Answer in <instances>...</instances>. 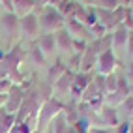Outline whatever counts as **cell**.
<instances>
[{
    "instance_id": "cell-1",
    "label": "cell",
    "mask_w": 133,
    "mask_h": 133,
    "mask_svg": "<svg viewBox=\"0 0 133 133\" xmlns=\"http://www.w3.org/2000/svg\"><path fill=\"white\" fill-rule=\"evenodd\" d=\"M23 58H24L23 49L19 45L13 47L4 56V60L0 62V79H10L11 83H13V79H17V83H19L21 75H19V71H17V68H19V64L23 62Z\"/></svg>"
},
{
    "instance_id": "cell-2",
    "label": "cell",
    "mask_w": 133,
    "mask_h": 133,
    "mask_svg": "<svg viewBox=\"0 0 133 133\" xmlns=\"http://www.w3.org/2000/svg\"><path fill=\"white\" fill-rule=\"evenodd\" d=\"M62 109H64V105H62L56 97L47 99L39 109V128H38V131H43L45 128H49V124L62 112Z\"/></svg>"
},
{
    "instance_id": "cell-3",
    "label": "cell",
    "mask_w": 133,
    "mask_h": 133,
    "mask_svg": "<svg viewBox=\"0 0 133 133\" xmlns=\"http://www.w3.org/2000/svg\"><path fill=\"white\" fill-rule=\"evenodd\" d=\"M39 21H41V26H43L45 30H49V32H58V30H62V26H64V15H62L56 8L49 6V8L43 10Z\"/></svg>"
},
{
    "instance_id": "cell-4",
    "label": "cell",
    "mask_w": 133,
    "mask_h": 133,
    "mask_svg": "<svg viewBox=\"0 0 133 133\" xmlns=\"http://www.w3.org/2000/svg\"><path fill=\"white\" fill-rule=\"evenodd\" d=\"M23 101H24V90H23V86L13 84L10 88V92H8V101L4 105V111L6 112H11V114H17V111L21 109Z\"/></svg>"
},
{
    "instance_id": "cell-5",
    "label": "cell",
    "mask_w": 133,
    "mask_h": 133,
    "mask_svg": "<svg viewBox=\"0 0 133 133\" xmlns=\"http://www.w3.org/2000/svg\"><path fill=\"white\" fill-rule=\"evenodd\" d=\"M116 68V56H114L112 49H107L97 55V69H99V75H111Z\"/></svg>"
},
{
    "instance_id": "cell-6",
    "label": "cell",
    "mask_w": 133,
    "mask_h": 133,
    "mask_svg": "<svg viewBox=\"0 0 133 133\" xmlns=\"http://www.w3.org/2000/svg\"><path fill=\"white\" fill-rule=\"evenodd\" d=\"M21 30L24 36H28L30 39L38 38V30H39V21H38V15L34 13H28L21 17Z\"/></svg>"
},
{
    "instance_id": "cell-7",
    "label": "cell",
    "mask_w": 133,
    "mask_h": 133,
    "mask_svg": "<svg viewBox=\"0 0 133 133\" xmlns=\"http://www.w3.org/2000/svg\"><path fill=\"white\" fill-rule=\"evenodd\" d=\"M0 23H2V28L10 34L11 38H15L17 34H19V30H21V19L15 13H6Z\"/></svg>"
},
{
    "instance_id": "cell-8",
    "label": "cell",
    "mask_w": 133,
    "mask_h": 133,
    "mask_svg": "<svg viewBox=\"0 0 133 133\" xmlns=\"http://www.w3.org/2000/svg\"><path fill=\"white\" fill-rule=\"evenodd\" d=\"M90 86V75L88 73H75V79H73V84H71V92L75 97H79V96H83L84 94V90Z\"/></svg>"
},
{
    "instance_id": "cell-9",
    "label": "cell",
    "mask_w": 133,
    "mask_h": 133,
    "mask_svg": "<svg viewBox=\"0 0 133 133\" xmlns=\"http://www.w3.org/2000/svg\"><path fill=\"white\" fill-rule=\"evenodd\" d=\"M73 79H75V73L69 71V69H66L64 75H62L58 81L55 83V90H56V94H68L69 90H71Z\"/></svg>"
},
{
    "instance_id": "cell-10",
    "label": "cell",
    "mask_w": 133,
    "mask_h": 133,
    "mask_svg": "<svg viewBox=\"0 0 133 133\" xmlns=\"http://www.w3.org/2000/svg\"><path fill=\"white\" fill-rule=\"evenodd\" d=\"M38 47L41 49L43 55H52V51L56 49V36H55V32H49L45 34V36H41L39 41H38Z\"/></svg>"
},
{
    "instance_id": "cell-11",
    "label": "cell",
    "mask_w": 133,
    "mask_h": 133,
    "mask_svg": "<svg viewBox=\"0 0 133 133\" xmlns=\"http://www.w3.org/2000/svg\"><path fill=\"white\" fill-rule=\"evenodd\" d=\"M128 39H129V34L126 26H118L112 34V45L116 51H122L124 47H128Z\"/></svg>"
},
{
    "instance_id": "cell-12",
    "label": "cell",
    "mask_w": 133,
    "mask_h": 133,
    "mask_svg": "<svg viewBox=\"0 0 133 133\" xmlns=\"http://www.w3.org/2000/svg\"><path fill=\"white\" fill-rule=\"evenodd\" d=\"M34 6H36V0H13V13L21 19V17L32 13Z\"/></svg>"
},
{
    "instance_id": "cell-13",
    "label": "cell",
    "mask_w": 133,
    "mask_h": 133,
    "mask_svg": "<svg viewBox=\"0 0 133 133\" xmlns=\"http://www.w3.org/2000/svg\"><path fill=\"white\" fill-rule=\"evenodd\" d=\"M36 122H38V116H28L23 122H15V126L11 128L10 133H34V129H36L34 124Z\"/></svg>"
},
{
    "instance_id": "cell-14",
    "label": "cell",
    "mask_w": 133,
    "mask_h": 133,
    "mask_svg": "<svg viewBox=\"0 0 133 133\" xmlns=\"http://www.w3.org/2000/svg\"><path fill=\"white\" fill-rule=\"evenodd\" d=\"M55 36H56V47L62 49V51H73V38L68 34V30H58L55 32Z\"/></svg>"
},
{
    "instance_id": "cell-15",
    "label": "cell",
    "mask_w": 133,
    "mask_h": 133,
    "mask_svg": "<svg viewBox=\"0 0 133 133\" xmlns=\"http://www.w3.org/2000/svg\"><path fill=\"white\" fill-rule=\"evenodd\" d=\"M15 114L11 112H6L4 109L0 111V133H10L11 128L15 126Z\"/></svg>"
},
{
    "instance_id": "cell-16",
    "label": "cell",
    "mask_w": 133,
    "mask_h": 133,
    "mask_svg": "<svg viewBox=\"0 0 133 133\" xmlns=\"http://www.w3.org/2000/svg\"><path fill=\"white\" fill-rule=\"evenodd\" d=\"M101 111V120L105 126H118V118H116V111L111 105H105V107L99 109Z\"/></svg>"
},
{
    "instance_id": "cell-17",
    "label": "cell",
    "mask_w": 133,
    "mask_h": 133,
    "mask_svg": "<svg viewBox=\"0 0 133 133\" xmlns=\"http://www.w3.org/2000/svg\"><path fill=\"white\" fill-rule=\"evenodd\" d=\"M64 71H66V66H64V62L62 60H56L55 62V66H52L51 69H49V77H47V81L51 83V84H55L58 79L64 75Z\"/></svg>"
},
{
    "instance_id": "cell-18",
    "label": "cell",
    "mask_w": 133,
    "mask_h": 133,
    "mask_svg": "<svg viewBox=\"0 0 133 133\" xmlns=\"http://www.w3.org/2000/svg\"><path fill=\"white\" fill-rule=\"evenodd\" d=\"M116 88H118V79H116V75H114V73L105 75V94H112Z\"/></svg>"
},
{
    "instance_id": "cell-19",
    "label": "cell",
    "mask_w": 133,
    "mask_h": 133,
    "mask_svg": "<svg viewBox=\"0 0 133 133\" xmlns=\"http://www.w3.org/2000/svg\"><path fill=\"white\" fill-rule=\"evenodd\" d=\"M30 56H32V60L36 62L38 66H43V64H45V55L41 52V49H39V47H32Z\"/></svg>"
},
{
    "instance_id": "cell-20",
    "label": "cell",
    "mask_w": 133,
    "mask_h": 133,
    "mask_svg": "<svg viewBox=\"0 0 133 133\" xmlns=\"http://www.w3.org/2000/svg\"><path fill=\"white\" fill-rule=\"evenodd\" d=\"M11 86H13V83L10 79H0V94H8Z\"/></svg>"
},
{
    "instance_id": "cell-21",
    "label": "cell",
    "mask_w": 133,
    "mask_h": 133,
    "mask_svg": "<svg viewBox=\"0 0 133 133\" xmlns=\"http://www.w3.org/2000/svg\"><path fill=\"white\" fill-rule=\"evenodd\" d=\"M124 107L128 109L129 114H133V96H128V97H126V101H124Z\"/></svg>"
},
{
    "instance_id": "cell-22",
    "label": "cell",
    "mask_w": 133,
    "mask_h": 133,
    "mask_svg": "<svg viewBox=\"0 0 133 133\" xmlns=\"http://www.w3.org/2000/svg\"><path fill=\"white\" fill-rule=\"evenodd\" d=\"M129 128H131L129 122H122L120 126L116 128V133H129Z\"/></svg>"
},
{
    "instance_id": "cell-23",
    "label": "cell",
    "mask_w": 133,
    "mask_h": 133,
    "mask_svg": "<svg viewBox=\"0 0 133 133\" xmlns=\"http://www.w3.org/2000/svg\"><path fill=\"white\" fill-rule=\"evenodd\" d=\"M88 133H112V131H111V128H97V126H94V128L88 129Z\"/></svg>"
},
{
    "instance_id": "cell-24",
    "label": "cell",
    "mask_w": 133,
    "mask_h": 133,
    "mask_svg": "<svg viewBox=\"0 0 133 133\" xmlns=\"http://www.w3.org/2000/svg\"><path fill=\"white\" fill-rule=\"evenodd\" d=\"M0 4H2L4 8H8L10 13H13V0H0Z\"/></svg>"
},
{
    "instance_id": "cell-25",
    "label": "cell",
    "mask_w": 133,
    "mask_h": 133,
    "mask_svg": "<svg viewBox=\"0 0 133 133\" xmlns=\"http://www.w3.org/2000/svg\"><path fill=\"white\" fill-rule=\"evenodd\" d=\"M128 51H129V55L133 56V34H129V39H128Z\"/></svg>"
},
{
    "instance_id": "cell-26",
    "label": "cell",
    "mask_w": 133,
    "mask_h": 133,
    "mask_svg": "<svg viewBox=\"0 0 133 133\" xmlns=\"http://www.w3.org/2000/svg\"><path fill=\"white\" fill-rule=\"evenodd\" d=\"M6 101H8V94H0V111L4 109V105H6Z\"/></svg>"
},
{
    "instance_id": "cell-27",
    "label": "cell",
    "mask_w": 133,
    "mask_h": 133,
    "mask_svg": "<svg viewBox=\"0 0 133 133\" xmlns=\"http://www.w3.org/2000/svg\"><path fill=\"white\" fill-rule=\"evenodd\" d=\"M129 77L133 79V64H131V68H129Z\"/></svg>"
},
{
    "instance_id": "cell-28",
    "label": "cell",
    "mask_w": 133,
    "mask_h": 133,
    "mask_svg": "<svg viewBox=\"0 0 133 133\" xmlns=\"http://www.w3.org/2000/svg\"><path fill=\"white\" fill-rule=\"evenodd\" d=\"M129 133H133V124H131V128H129Z\"/></svg>"
},
{
    "instance_id": "cell-29",
    "label": "cell",
    "mask_w": 133,
    "mask_h": 133,
    "mask_svg": "<svg viewBox=\"0 0 133 133\" xmlns=\"http://www.w3.org/2000/svg\"><path fill=\"white\" fill-rule=\"evenodd\" d=\"M47 133H52V129H51V128H49V131H47Z\"/></svg>"
},
{
    "instance_id": "cell-30",
    "label": "cell",
    "mask_w": 133,
    "mask_h": 133,
    "mask_svg": "<svg viewBox=\"0 0 133 133\" xmlns=\"http://www.w3.org/2000/svg\"><path fill=\"white\" fill-rule=\"evenodd\" d=\"M0 10H2V4H0Z\"/></svg>"
}]
</instances>
